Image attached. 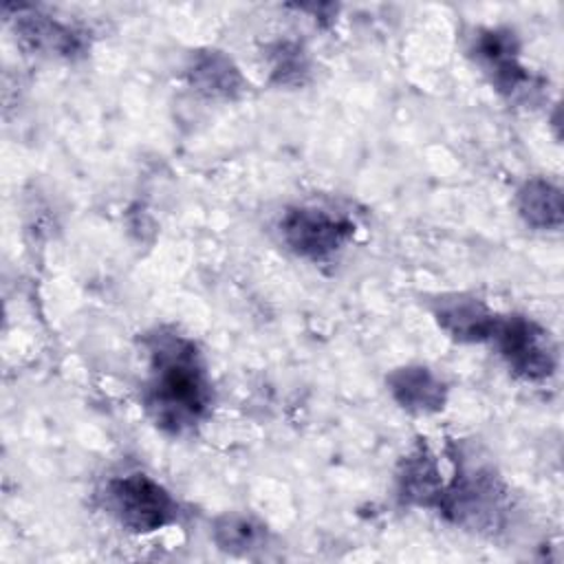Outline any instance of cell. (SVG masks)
I'll return each instance as SVG.
<instances>
[{"instance_id": "6da1fadb", "label": "cell", "mask_w": 564, "mask_h": 564, "mask_svg": "<svg viewBox=\"0 0 564 564\" xmlns=\"http://www.w3.org/2000/svg\"><path fill=\"white\" fill-rule=\"evenodd\" d=\"M148 379L143 408L165 434L181 436L205 421L212 408V381L198 346L174 328H156L145 337Z\"/></svg>"}, {"instance_id": "7a4b0ae2", "label": "cell", "mask_w": 564, "mask_h": 564, "mask_svg": "<svg viewBox=\"0 0 564 564\" xmlns=\"http://www.w3.org/2000/svg\"><path fill=\"white\" fill-rule=\"evenodd\" d=\"M106 511L132 533H152L176 520L172 494L145 474L115 476L104 487Z\"/></svg>"}, {"instance_id": "3957f363", "label": "cell", "mask_w": 564, "mask_h": 564, "mask_svg": "<svg viewBox=\"0 0 564 564\" xmlns=\"http://www.w3.org/2000/svg\"><path fill=\"white\" fill-rule=\"evenodd\" d=\"M436 509L460 527L494 531L505 513V487L487 467L458 465Z\"/></svg>"}, {"instance_id": "277c9868", "label": "cell", "mask_w": 564, "mask_h": 564, "mask_svg": "<svg viewBox=\"0 0 564 564\" xmlns=\"http://www.w3.org/2000/svg\"><path fill=\"white\" fill-rule=\"evenodd\" d=\"M489 341L509 370L527 381H544L557 368V346L551 333L529 317L500 315Z\"/></svg>"}, {"instance_id": "5b68a950", "label": "cell", "mask_w": 564, "mask_h": 564, "mask_svg": "<svg viewBox=\"0 0 564 564\" xmlns=\"http://www.w3.org/2000/svg\"><path fill=\"white\" fill-rule=\"evenodd\" d=\"M286 247L308 260H324L337 253L355 234V225L319 207H293L280 220Z\"/></svg>"}, {"instance_id": "8992f818", "label": "cell", "mask_w": 564, "mask_h": 564, "mask_svg": "<svg viewBox=\"0 0 564 564\" xmlns=\"http://www.w3.org/2000/svg\"><path fill=\"white\" fill-rule=\"evenodd\" d=\"M469 51L498 93L507 95L509 99L529 95L531 75L518 59L520 46L513 31L482 29L476 33Z\"/></svg>"}, {"instance_id": "52a82bcc", "label": "cell", "mask_w": 564, "mask_h": 564, "mask_svg": "<svg viewBox=\"0 0 564 564\" xmlns=\"http://www.w3.org/2000/svg\"><path fill=\"white\" fill-rule=\"evenodd\" d=\"M432 315L441 330L463 344L489 341L500 319L485 302L469 295H443L434 302Z\"/></svg>"}, {"instance_id": "ba28073f", "label": "cell", "mask_w": 564, "mask_h": 564, "mask_svg": "<svg viewBox=\"0 0 564 564\" xmlns=\"http://www.w3.org/2000/svg\"><path fill=\"white\" fill-rule=\"evenodd\" d=\"M15 33L18 40L35 53L59 55V57H75L86 48L84 33L53 20L51 15H42L35 9H20L15 18Z\"/></svg>"}, {"instance_id": "9c48e42d", "label": "cell", "mask_w": 564, "mask_h": 564, "mask_svg": "<svg viewBox=\"0 0 564 564\" xmlns=\"http://www.w3.org/2000/svg\"><path fill=\"white\" fill-rule=\"evenodd\" d=\"M392 399L408 412L434 414L445 408L447 388L443 379L425 366H401L388 375Z\"/></svg>"}, {"instance_id": "30bf717a", "label": "cell", "mask_w": 564, "mask_h": 564, "mask_svg": "<svg viewBox=\"0 0 564 564\" xmlns=\"http://www.w3.org/2000/svg\"><path fill=\"white\" fill-rule=\"evenodd\" d=\"M445 482L438 458L425 445H419L401 460L397 485L403 502L436 509Z\"/></svg>"}, {"instance_id": "8fae6325", "label": "cell", "mask_w": 564, "mask_h": 564, "mask_svg": "<svg viewBox=\"0 0 564 564\" xmlns=\"http://www.w3.org/2000/svg\"><path fill=\"white\" fill-rule=\"evenodd\" d=\"M185 73L194 90L209 99H236L245 90L238 66L220 51L194 53Z\"/></svg>"}, {"instance_id": "7c38bea8", "label": "cell", "mask_w": 564, "mask_h": 564, "mask_svg": "<svg viewBox=\"0 0 564 564\" xmlns=\"http://www.w3.org/2000/svg\"><path fill=\"white\" fill-rule=\"evenodd\" d=\"M518 214L535 229L562 227V192L546 178H529L518 189Z\"/></svg>"}, {"instance_id": "4fadbf2b", "label": "cell", "mask_w": 564, "mask_h": 564, "mask_svg": "<svg viewBox=\"0 0 564 564\" xmlns=\"http://www.w3.org/2000/svg\"><path fill=\"white\" fill-rule=\"evenodd\" d=\"M214 540L227 553H249L264 542V527L249 516L227 513L214 522Z\"/></svg>"}, {"instance_id": "5bb4252c", "label": "cell", "mask_w": 564, "mask_h": 564, "mask_svg": "<svg viewBox=\"0 0 564 564\" xmlns=\"http://www.w3.org/2000/svg\"><path fill=\"white\" fill-rule=\"evenodd\" d=\"M308 73V62L297 44L280 42L271 55V75L278 84H302Z\"/></svg>"}]
</instances>
